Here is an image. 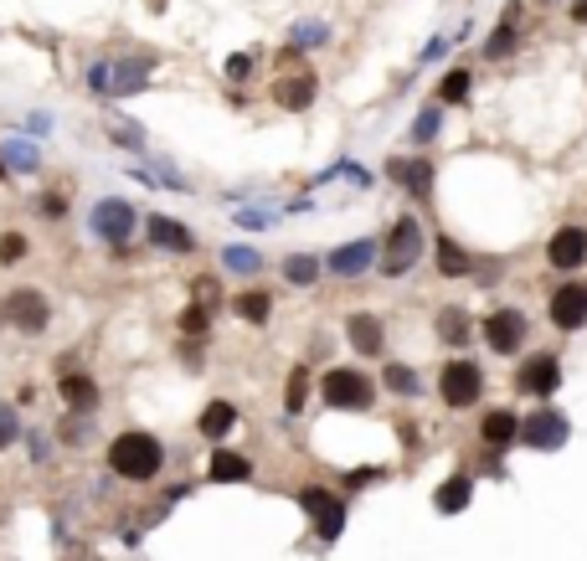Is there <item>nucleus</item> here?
I'll list each match as a JSON object with an SVG mask.
<instances>
[{
    "label": "nucleus",
    "mask_w": 587,
    "mask_h": 561,
    "mask_svg": "<svg viewBox=\"0 0 587 561\" xmlns=\"http://www.w3.org/2000/svg\"><path fill=\"white\" fill-rule=\"evenodd\" d=\"M160 464H165V449H160V438H150V433H119L109 443V469L119 479L144 484V479L160 474Z\"/></svg>",
    "instance_id": "obj_1"
},
{
    "label": "nucleus",
    "mask_w": 587,
    "mask_h": 561,
    "mask_svg": "<svg viewBox=\"0 0 587 561\" xmlns=\"http://www.w3.org/2000/svg\"><path fill=\"white\" fill-rule=\"evenodd\" d=\"M0 314H5V324H16V330H26V335H42V330L52 324V305L36 289H11L5 294V305H0Z\"/></svg>",
    "instance_id": "obj_2"
},
{
    "label": "nucleus",
    "mask_w": 587,
    "mask_h": 561,
    "mask_svg": "<svg viewBox=\"0 0 587 561\" xmlns=\"http://www.w3.org/2000/svg\"><path fill=\"white\" fill-rule=\"evenodd\" d=\"M438 392H444L448 407H474L479 392H484V376H479L474 361H448L444 376H438Z\"/></svg>",
    "instance_id": "obj_3"
},
{
    "label": "nucleus",
    "mask_w": 587,
    "mask_h": 561,
    "mask_svg": "<svg viewBox=\"0 0 587 561\" xmlns=\"http://www.w3.org/2000/svg\"><path fill=\"white\" fill-rule=\"evenodd\" d=\"M325 401L340 407V412H356V407H371V386H366V376L356 366H335L325 376Z\"/></svg>",
    "instance_id": "obj_4"
},
{
    "label": "nucleus",
    "mask_w": 587,
    "mask_h": 561,
    "mask_svg": "<svg viewBox=\"0 0 587 561\" xmlns=\"http://www.w3.org/2000/svg\"><path fill=\"white\" fill-rule=\"evenodd\" d=\"M417 253H423V227H417L413 217H402V222L392 227L386 257H381V268H386V278H392V273H407V268L417 263Z\"/></svg>",
    "instance_id": "obj_5"
},
{
    "label": "nucleus",
    "mask_w": 587,
    "mask_h": 561,
    "mask_svg": "<svg viewBox=\"0 0 587 561\" xmlns=\"http://www.w3.org/2000/svg\"><path fill=\"white\" fill-rule=\"evenodd\" d=\"M88 222H93V232L103 242H129V232H134V222H140V217H134V207H129V201L109 196V201H98V207H93V217H88Z\"/></svg>",
    "instance_id": "obj_6"
},
{
    "label": "nucleus",
    "mask_w": 587,
    "mask_h": 561,
    "mask_svg": "<svg viewBox=\"0 0 587 561\" xmlns=\"http://www.w3.org/2000/svg\"><path fill=\"white\" fill-rule=\"evenodd\" d=\"M515 433L525 438V449H562V443H567V422H562V417L556 412H531L521 422V428H515Z\"/></svg>",
    "instance_id": "obj_7"
},
{
    "label": "nucleus",
    "mask_w": 587,
    "mask_h": 561,
    "mask_svg": "<svg viewBox=\"0 0 587 561\" xmlns=\"http://www.w3.org/2000/svg\"><path fill=\"white\" fill-rule=\"evenodd\" d=\"M484 340H490V351L510 355L525 340V314L521 309H494L490 320H484Z\"/></svg>",
    "instance_id": "obj_8"
},
{
    "label": "nucleus",
    "mask_w": 587,
    "mask_h": 561,
    "mask_svg": "<svg viewBox=\"0 0 587 561\" xmlns=\"http://www.w3.org/2000/svg\"><path fill=\"white\" fill-rule=\"evenodd\" d=\"M552 324L582 330L587 324V284H562V289L552 294Z\"/></svg>",
    "instance_id": "obj_9"
},
{
    "label": "nucleus",
    "mask_w": 587,
    "mask_h": 561,
    "mask_svg": "<svg viewBox=\"0 0 587 561\" xmlns=\"http://www.w3.org/2000/svg\"><path fill=\"white\" fill-rule=\"evenodd\" d=\"M304 510L315 515V530L325 536V541H335L340 526H346V505H340L335 495H325V489H304Z\"/></svg>",
    "instance_id": "obj_10"
},
{
    "label": "nucleus",
    "mask_w": 587,
    "mask_h": 561,
    "mask_svg": "<svg viewBox=\"0 0 587 561\" xmlns=\"http://www.w3.org/2000/svg\"><path fill=\"white\" fill-rule=\"evenodd\" d=\"M556 382H562L556 355H531V361L521 366V376H515V386H521V392H531V397H552Z\"/></svg>",
    "instance_id": "obj_11"
},
{
    "label": "nucleus",
    "mask_w": 587,
    "mask_h": 561,
    "mask_svg": "<svg viewBox=\"0 0 587 561\" xmlns=\"http://www.w3.org/2000/svg\"><path fill=\"white\" fill-rule=\"evenodd\" d=\"M315 93H319L315 73H289V78L273 82V98H279V109H289V113L309 109V103H315Z\"/></svg>",
    "instance_id": "obj_12"
},
{
    "label": "nucleus",
    "mask_w": 587,
    "mask_h": 561,
    "mask_svg": "<svg viewBox=\"0 0 587 561\" xmlns=\"http://www.w3.org/2000/svg\"><path fill=\"white\" fill-rule=\"evenodd\" d=\"M546 257H552L556 268H577V263L587 257V232L582 227H562V232L552 237V247H546Z\"/></svg>",
    "instance_id": "obj_13"
},
{
    "label": "nucleus",
    "mask_w": 587,
    "mask_h": 561,
    "mask_svg": "<svg viewBox=\"0 0 587 561\" xmlns=\"http://www.w3.org/2000/svg\"><path fill=\"white\" fill-rule=\"evenodd\" d=\"M144 232H150V242H155V247H165V253H191V247H196L191 227L171 222V217H150V222H144Z\"/></svg>",
    "instance_id": "obj_14"
},
{
    "label": "nucleus",
    "mask_w": 587,
    "mask_h": 561,
    "mask_svg": "<svg viewBox=\"0 0 587 561\" xmlns=\"http://www.w3.org/2000/svg\"><path fill=\"white\" fill-rule=\"evenodd\" d=\"M57 392H63V401L73 407V412H93L98 407V382L93 376H83V371H67L63 382H57Z\"/></svg>",
    "instance_id": "obj_15"
},
{
    "label": "nucleus",
    "mask_w": 587,
    "mask_h": 561,
    "mask_svg": "<svg viewBox=\"0 0 587 561\" xmlns=\"http://www.w3.org/2000/svg\"><path fill=\"white\" fill-rule=\"evenodd\" d=\"M371 257H377V242H346V247L330 253V268L340 273V278H356V273L371 268Z\"/></svg>",
    "instance_id": "obj_16"
},
{
    "label": "nucleus",
    "mask_w": 587,
    "mask_h": 561,
    "mask_svg": "<svg viewBox=\"0 0 587 561\" xmlns=\"http://www.w3.org/2000/svg\"><path fill=\"white\" fill-rule=\"evenodd\" d=\"M346 340H350V351L381 355V324H377V314H350V320H346Z\"/></svg>",
    "instance_id": "obj_17"
},
{
    "label": "nucleus",
    "mask_w": 587,
    "mask_h": 561,
    "mask_svg": "<svg viewBox=\"0 0 587 561\" xmlns=\"http://www.w3.org/2000/svg\"><path fill=\"white\" fill-rule=\"evenodd\" d=\"M386 176L402 180L413 196H428L433 191V160H392V165H386Z\"/></svg>",
    "instance_id": "obj_18"
},
{
    "label": "nucleus",
    "mask_w": 587,
    "mask_h": 561,
    "mask_svg": "<svg viewBox=\"0 0 587 561\" xmlns=\"http://www.w3.org/2000/svg\"><path fill=\"white\" fill-rule=\"evenodd\" d=\"M515 428H521V422H515V412H490L479 433H484V443H490V449H510V443H515Z\"/></svg>",
    "instance_id": "obj_19"
},
{
    "label": "nucleus",
    "mask_w": 587,
    "mask_h": 561,
    "mask_svg": "<svg viewBox=\"0 0 587 561\" xmlns=\"http://www.w3.org/2000/svg\"><path fill=\"white\" fill-rule=\"evenodd\" d=\"M232 422H238V407L211 401L207 412H201V433H207V438H227V433H232Z\"/></svg>",
    "instance_id": "obj_20"
},
{
    "label": "nucleus",
    "mask_w": 587,
    "mask_h": 561,
    "mask_svg": "<svg viewBox=\"0 0 587 561\" xmlns=\"http://www.w3.org/2000/svg\"><path fill=\"white\" fill-rule=\"evenodd\" d=\"M469 495H474V484H469V479L459 474V479H448L444 489H438V499H433V505H438L444 515H459L464 505H469Z\"/></svg>",
    "instance_id": "obj_21"
},
{
    "label": "nucleus",
    "mask_w": 587,
    "mask_h": 561,
    "mask_svg": "<svg viewBox=\"0 0 587 561\" xmlns=\"http://www.w3.org/2000/svg\"><path fill=\"white\" fill-rule=\"evenodd\" d=\"M232 309H238L248 324H269L273 299H269V294H258V289H248V294H238V305H232Z\"/></svg>",
    "instance_id": "obj_22"
},
{
    "label": "nucleus",
    "mask_w": 587,
    "mask_h": 561,
    "mask_svg": "<svg viewBox=\"0 0 587 561\" xmlns=\"http://www.w3.org/2000/svg\"><path fill=\"white\" fill-rule=\"evenodd\" d=\"M248 474H253V469H248V459H242V453H211V479L217 484H227V479H248Z\"/></svg>",
    "instance_id": "obj_23"
},
{
    "label": "nucleus",
    "mask_w": 587,
    "mask_h": 561,
    "mask_svg": "<svg viewBox=\"0 0 587 561\" xmlns=\"http://www.w3.org/2000/svg\"><path fill=\"white\" fill-rule=\"evenodd\" d=\"M113 78H109V93H140L144 88V63H109Z\"/></svg>",
    "instance_id": "obj_24"
},
{
    "label": "nucleus",
    "mask_w": 587,
    "mask_h": 561,
    "mask_svg": "<svg viewBox=\"0 0 587 561\" xmlns=\"http://www.w3.org/2000/svg\"><path fill=\"white\" fill-rule=\"evenodd\" d=\"M284 278H289V284H299V289H309V284L319 278V263H315L309 253H294V257L284 263Z\"/></svg>",
    "instance_id": "obj_25"
},
{
    "label": "nucleus",
    "mask_w": 587,
    "mask_h": 561,
    "mask_svg": "<svg viewBox=\"0 0 587 561\" xmlns=\"http://www.w3.org/2000/svg\"><path fill=\"white\" fill-rule=\"evenodd\" d=\"M438 335H444L448 345H464V340H469V314H464V309H444V314H438Z\"/></svg>",
    "instance_id": "obj_26"
},
{
    "label": "nucleus",
    "mask_w": 587,
    "mask_h": 561,
    "mask_svg": "<svg viewBox=\"0 0 587 561\" xmlns=\"http://www.w3.org/2000/svg\"><path fill=\"white\" fill-rule=\"evenodd\" d=\"M0 160H5V170H36V150L11 140V145H0Z\"/></svg>",
    "instance_id": "obj_27"
},
{
    "label": "nucleus",
    "mask_w": 587,
    "mask_h": 561,
    "mask_svg": "<svg viewBox=\"0 0 587 561\" xmlns=\"http://www.w3.org/2000/svg\"><path fill=\"white\" fill-rule=\"evenodd\" d=\"M222 263H227L232 273H258V268H263V257H258L253 247H227Z\"/></svg>",
    "instance_id": "obj_28"
},
{
    "label": "nucleus",
    "mask_w": 587,
    "mask_h": 561,
    "mask_svg": "<svg viewBox=\"0 0 587 561\" xmlns=\"http://www.w3.org/2000/svg\"><path fill=\"white\" fill-rule=\"evenodd\" d=\"M438 93H444V103H464V98H469V73H464V67H454Z\"/></svg>",
    "instance_id": "obj_29"
},
{
    "label": "nucleus",
    "mask_w": 587,
    "mask_h": 561,
    "mask_svg": "<svg viewBox=\"0 0 587 561\" xmlns=\"http://www.w3.org/2000/svg\"><path fill=\"white\" fill-rule=\"evenodd\" d=\"M325 36H330L325 21H299V26H294V47H319Z\"/></svg>",
    "instance_id": "obj_30"
},
{
    "label": "nucleus",
    "mask_w": 587,
    "mask_h": 561,
    "mask_svg": "<svg viewBox=\"0 0 587 561\" xmlns=\"http://www.w3.org/2000/svg\"><path fill=\"white\" fill-rule=\"evenodd\" d=\"M21 257H26V237H21V232H5V237H0V263L11 268V263H21Z\"/></svg>",
    "instance_id": "obj_31"
},
{
    "label": "nucleus",
    "mask_w": 587,
    "mask_h": 561,
    "mask_svg": "<svg viewBox=\"0 0 587 561\" xmlns=\"http://www.w3.org/2000/svg\"><path fill=\"white\" fill-rule=\"evenodd\" d=\"M438 124H444L438 109H423V113H417V124H413V140H417V145H428L433 134H438Z\"/></svg>",
    "instance_id": "obj_32"
},
{
    "label": "nucleus",
    "mask_w": 587,
    "mask_h": 561,
    "mask_svg": "<svg viewBox=\"0 0 587 561\" xmlns=\"http://www.w3.org/2000/svg\"><path fill=\"white\" fill-rule=\"evenodd\" d=\"M21 438V417H16V407H0V449H11Z\"/></svg>",
    "instance_id": "obj_33"
},
{
    "label": "nucleus",
    "mask_w": 587,
    "mask_h": 561,
    "mask_svg": "<svg viewBox=\"0 0 587 561\" xmlns=\"http://www.w3.org/2000/svg\"><path fill=\"white\" fill-rule=\"evenodd\" d=\"M510 21H515V11H510V16H505V26H500V32L490 36V47H484L490 57H505V52L515 47V32H510Z\"/></svg>",
    "instance_id": "obj_34"
},
{
    "label": "nucleus",
    "mask_w": 587,
    "mask_h": 561,
    "mask_svg": "<svg viewBox=\"0 0 587 561\" xmlns=\"http://www.w3.org/2000/svg\"><path fill=\"white\" fill-rule=\"evenodd\" d=\"M304 386H309V371H294V376H289V412H304Z\"/></svg>",
    "instance_id": "obj_35"
},
{
    "label": "nucleus",
    "mask_w": 587,
    "mask_h": 561,
    "mask_svg": "<svg viewBox=\"0 0 587 561\" xmlns=\"http://www.w3.org/2000/svg\"><path fill=\"white\" fill-rule=\"evenodd\" d=\"M438 263H444V273H464V268H469V257H464L454 242H438Z\"/></svg>",
    "instance_id": "obj_36"
},
{
    "label": "nucleus",
    "mask_w": 587,
    "mask_h": 561,
    "mask_svg": "<svg viewBox=\"0 0 587 561\" xmlns=\"http://www.w3.org/2000/svg\"><path fill=\"white\" fill-rule=\"evenodd\" d=\"M386 386L392 392H417V376L407 366H386Z\"/></svg>",
    "instance_id": "obj_37"
},
{
    "label": "nucleus",
    "mask_w": 587,
    "mask_h": 561,
    "mask_svg": "<svg viewBox=\"0 0 587 561\" xmlns=\"http://www.w3.org/2000/svg\"><path fill=\"white\" fill-rule=\"evenodd\" d=\"M181 330H186V335H201V330H207V305H191L186 314H181Z\"/></svg>",
    "instance_id": "obj_38"
},
{
    "label": "nucleus",
    "mask_w": 587,
    "mask_h": 561,
    "mask_svg": "<svg viewBox=\"0 0 587 561\" xmlns=\"http://www.w3.org/2000/svg\"><path fill=\"white\" fill-rule=\"evenodd\" d=\"M109 78H113L109 63H93V67H88V88H93V93H109Z\"/></svg>",
    "instance_id": "obj_39"
},
{
    "label": "nucleus",
    "mask_w": 587,
    "mask_h": 561,
    "mask_svg": "<svg viewBox=\"0 0 587 561\" xmlns=\"http://www.w3.org/2000/svg\"><path fill=\"white\" fill-rule=\"evenodd\" d=\"M36 211H42V217H63V211H67L63 191H47V196H36Z\"/></svg>",
    "instance_id": "obj_40"
},
{
    "label": "nucleus",
    "mask_w": 587,
    "mask_h": 561,
    "mask_svg": "<svg viewBox=\"0 0 587 561\" xmlns=\"http://www.w3.org/2000/svg\"><path fill=\"white\" fill-rule=\"evenodd\" d=\"M248 67H253V63H248V57H232V63H227V78H242Z\"/></svg>",
    "instance_id": "obj_41"
},
{
    "label": "nucleus",
    "mask_w": 587,
    "mask_h": 561,
    "mask_svg": "<svg viewBox=\"0 0 587 561\" xmlns=\"http://www.w3.org/2000/svg\"><path fill=\"white\" fill-rule=\"evenodd\" d=\"M572 21H577V26H587V0H572Z\"/></svg>",
    "instance_id": "obj_42"
}]
</instances>
